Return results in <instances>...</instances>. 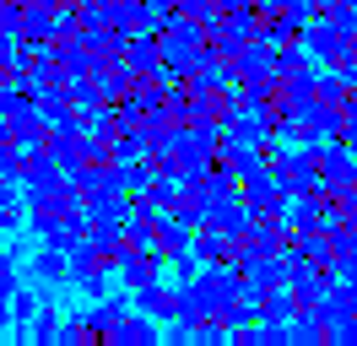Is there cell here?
I'll list each match as a JSON object with an SVG mask.
<instances>
[{
    "mask_svg": "<svg viewBox=\"0 0 357 346\" xmlns=\"http://www.w3.org/2000/svg\"><path fill=\"white\" fill-rule=\"evenodd\" d=\"M303 49H309L325 70H341V65L352 60V27L325 22V17H309V27H303Z\"/></svg>",
    "mask_w": 357,
    "mask_h": 346,
    "instance_id": "cell-1",
    "label": "cell"
},
{
    "mask_svg": "<svg viewBox=\"0 0 357 346\" xmlns=\"http://www.w3.org/2000/svg\"><path fill=\"white\" fill-rule=\"evenodd\" d=\"M309 168H314V179L335 195L347 179H357V151L341 146V141H319V146H309Z\"/></svg>",
    "mask_w": 357,
    "mask_h": 346,
    "instance_id": "cell-2",
    "label": "cell"
},
{
    "mask_svg": "<svg viewBox=\"0 0 357 346\" xmlns=\"http://www.w3.org/2000/svg\"><path fill=\"white\" fill-rule=\"evenodd\" d=\"M244 271V292L249 298H266V292H276V287H287V260L282 255H255L238 265Z\"/></svg>",
    "mask_w": 357,
    "mask_h": 346,
    "instance_id": "cell-3",
    "label": "cell"
},
{
    "mask_svg": "<svg viewBox=\"0 0 357 346\" xmlns=\"http://www.w3.org/2000/svg\"><path fill=\"white\" fill-rule=\"evenodd\" d=\"M178 298H184V292H178V281H152V287H141V292H130V303L135 308H141V314H152L157 324H174L178 319Z\"/></svg>",
    "mask_w": 357,
    "mask_h": 346,
    "instance_id": "cell-4",
    "label": "cell"
},
{
    "mask_svg": "<svg viewBox=\"0 0 357 346\" xmlns=\"http://www.w3.org/2000/svg\"><path fill=\"white\" fill-rule=\"evenodd\" d=\"M168 276V260L157 255V249H135V255L119 260V281H125V292H141V287H152V281Z\"/></svg>",
    "mask_w": 357,
    "mask_h": 346,
    "instance_id": "cell-5",
    "label": "cell"
},
{
    "mask_svg": "<svg viewBox=\"0 0 357 346\" xmlns=\"http://www.w3.org/2000/svg\"><path fill=\"white\" fill-rule=\"evenodd\" d=\"M33 281H38L44 292L66 287V281H70V249H60V243H44V238H38V255H33Z\"/></svg>",
    "mask_w": 357,
    "mask_h": 346,
    "instance_id": "cell-6",
    "label": "cell"
},
{
    "mask_svg": "<svg viewBox=\"0 0 357 346\" xmlns=\"http://www.w3.org/2000/svg\"><path fill=\"white\" fill-rule=\"evenodd\" d=\"M157 341H162V324L152 314H141V308H130L109 336V346H157Z\"/></svg>",
    "mask_w": 357,
    "mask_h": 346,
    "instance_id": "cell-7",
    "label": "cell"
},
{
    "mask_svg": "<svg viewBox=\"0 0 357 346\" xmlns=\"http://www.w3.org/2000/svg\"><path fill=\"white\" fill-rule=\"evenodd\" d=\"M125 65H130V70L168 76V65H162V38H157V33H130V43H125Z\"/></svg>",
    "mask_w": 357,
    "mask_h": 346,
    "instance_id": "cell-8",
    "label": "cell"
},
{
    "mask_svg": "<svg viewBox=\"0 0 357 346\" xmlns=\"http://www.w3.org/2000/svg\"><path fill=\"white\" fill-rule=\"evenodd\" d=\"M60 11H66V6H44V0H33V6L22 11V33H17V38H33V43L60 38Z\"/></svg>",
    "mask_w": 357,
    "mask_h": 346,
    "instance_id": "cell-9",
    "label": "cell"
},
{
    "mask_svg": "<svg viewBox=\"0 0 357 346\" xmlns=\"http://www.w3.org/2000/svg\"><path fill=\"white\" fill-rule=\"evenodd\" d=\"M130 308H135L130 298H98V303H92V308H87V330H92V341H103V346H109L114 324L125 319Z\"/></svg>",
    "mask_w": 357,
    "mask_h": 346,
    "instance_id": "cell-10",
    "label": "cell"
},
{
    "mask_svg": "<svg viewBox=\"0 0 357 346\" xmlns=\"http://www.w3.org/2000/svg\"><path fill=\"white\" fill-rule=\"evenodd\" d=\"M195 255H201L206 265H233V238L201 222V227H195Z\"/></svg>",
    "mask_w": 357,
    "mask_h": 346,
    "instance_id": "cell-11",
    "label": "cell"
},
{
    "mask_svg": "<svg viewBox=\"0 0 357 346\" xmlns=\"http://www.w3.org/2000/svg\"><path fill=\"white\" fill-rule=\"evenodd\" d=\"M11 130H17V141H22V146H44V135H49L44 108L33 103V108H22V114H11Z\"/></svg>",
    "mask_w": 357,
    "mask_h": 346,
    "instance_id": "cell-12",
    "label": "cell"
},
{
    "mask_svg": "<svg viewBox=\"0 0 357 346\" xmlns=\"http://www.w3.org/2000/svg\"><path fill=\"white\" fill-rule=\"evenodd\" d=\"M60 308H54V298H44V308L33 314V324H27V341H38V346H54L60 341Z\"/></svg>",
    "mask_w": 357,
    "mask_h": 346,
    "instance_id": "cell-13",
    "label": "cell"
},
{
    "mask_svg": "<svg viewBox=\"0 0 357 346\" xmlns=\"http://www.w3.org/2000/svg\"><path fill=\"white\" fill-rule=\"evenodd\" d=\"M44 308V287L33 292V287H17L11 292V314H17V336H27V324H33V314Z\"/></svg>",
    "mask_w": 357,
    "mask_h": 346,
    "instance_id": "cell-14",
    "label": "cell"
},
{
    "mask_svg": "<svg viewBox=\"0 0 357 346\" xmlns=\"http://www.w3.org/2000/svg\"><path fill=\"white\" fill-rule=\"evenodd\" d=\"M314 17L341 22V27H357V0H314Z\"/></svg>",
    "mask_w": 357,
    "mask_h": 346,
    "instance_id": "cell-15",
    "label": "cell"
},
{
    "mask_svg": "<svg viewBox=\"0 0 357 346\" xmlns=\"http://www.w3.org/2000/svg\"><path fill=\"white\" fill-rule=\"evenodd\" d=\"M22 287V255L17 249H0V298H11Z\"/></svg>",
    "mask_w": 357,
    "mask_h": 346,
    "instance_id": "cell-16",
    "label": "cell"
},
{
    "mask_svg": "<svg viewBox=\"0 0 357 346\" xmlns=\"http://www.w3.org/2000/svg\"><path fill=\"white\" fill-rule=\"evenodd\" d=\"M60 346H92V330H87V314H70L60 324Z\"/></svg>",
    "mask_w": 357,
    "mask_h": 346,
    "instance_id": "cell-17",
    "label": "cell"
},
{
    "mask_svg": "<svg viewBox=\"0 0 357 346\" xmlns=\"http://www.w3.org/2000/svg\"><path fill=\"white\" fill-rule=\"evenodd\" d=\"M168 271H174V281H178V287H184V281H195V276H201V271H206V260L195 255V249H190V255H178L174 265H168Z\"/></svg>",
    "mask_w": 357,
    "mask_h": 346,
    "instance_id": "cell-18",
    "label": "cell"
},
{
    "mask_svg": "<svg viewBox=\"0 0 357 346\" xmlns=\"http://www.w3.org/2000/svg\"><path fill=\"white\" fill-rule=\"evenodd\" d=\"M260 346H292V324H271V319H260Z\"/></svg>",
    "mask_w": 357,
    "mask_h": 346,
    "instance_id": "cell-19",
    "label": "cell"
},
{
    "mask_svg": "<svg viewBox=\"0 0 357 346\" xmlns=\"http://www.w3.org/2000/svg\"><path fill=\"white\" fill-rule=\"evenodd\" d=\"M0 206H27V195L17 179H0Z\"/></svg>",
    "mask_w": 357,
    "mask_h": 346,
    "instance_id": "cell-20",
    "label": "cell"
},
{
    "mask_svg": "<svg viewBox=\"0 0 357 346\" xmlns=\"http://www.w3.org/2000/svg\"><path fill=\"white\" fill-rule=\"evenodd\" d=\"M0 60H17V33L0 27Z\"/></svg>",
    "mask_w": 357,
    "mask_h": 346,
    "instance_id": "cell-21",
    "label": "cell"
},
{
    "mask_svg": "<svg viewBox=\"0 0 357 346\" xmlns=\"http://www.w3.org/2000/svg\"><path fill=\"white\" fill-rule=\"evenodd\" d=\"M98 6H109V0H98Z\"/></svg>",
    "mask_w": 357,
    "mask_h": 346,
    "instance_id": "cell-22",
    "label": "cell"
}]
</instances>
